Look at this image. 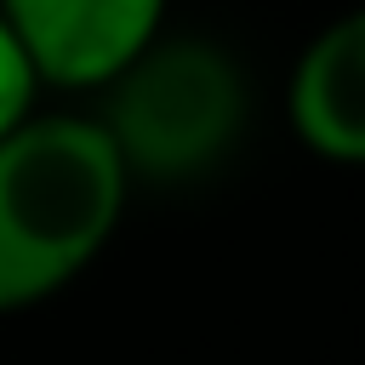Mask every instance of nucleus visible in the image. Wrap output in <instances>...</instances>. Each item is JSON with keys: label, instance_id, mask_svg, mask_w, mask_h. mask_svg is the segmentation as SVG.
Instances as JSON below:
<instances>
[{"label": "nucleus", "instance_id": "f03ea898", "mask_svg": "<svg viewBox=\"0 0 365 365\" xmlns=\"http://www.w3.org/2000/svg\"><path fill=\"white\" fill-rule=\"evenodd\" d=\"M103 131L114 137L131 182L148 177H194L205 171L240 131V74L228 51L205 40H154L114 86H108Z\"/></svg>", "mask_w": 365, "mask_h": 365}, {"label": "nucleus", "instance_id": "f257e3e1", "mask_svg": "<svg viewBox=\"0 0 365 365\" xmlns=\"http://www.w3.org/2000/svg\"><path fill=\"white\" fill-rule=\"evenodd\" d=\"M131 171L97 114H29L0 137V314L74 285L114 240Z\"/></svg>", "mask_w": 365, "mask_h": 365}, {"label": "nucleus", "instance_id": "7ed1b4c3", "mask_svg": "<svg viewBox=\"0 0 365 365\" xmlns=\"http://www.w3.org/2000/svg\"><path fill=\"white\" fill-rule=\"evenodd\" d=\"M171 0H0L40 86L108 91L160 34Z\"/></svg>", "mask_w": 365, "mask_h": 365}, {"label": "nucleus", "instance_id": "39448f33", "mask_svg": "<svg viewBox=\"0 0 365 365\" xmlns=\"http://www.w3.org/2000/svg\"><path fill=\"white\" fill-rule=\"evenodd\" d=\"M40 91H46V86H40L29 51L17 46L11 23L0 17V137H6L11 125H23L29 114H40Z\"/></svg>", "mask_w": 365, "mask_h": 365}, {"label": "nucleus", "instance_id": "20e7f679", "mask_svg": "<svg viewBox=\"0 0 365 365\" xmlns=\"http://www.w3.org/2000/svg\"><path fill=\"white\" fill-rule=\"evenodd\" d=\"M285 120L331 165H365V6L331 17L297 57Z\"/></svg>", "mask_w": 365, "mask_h": 365}]
</instances>
